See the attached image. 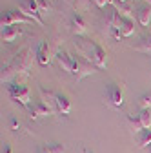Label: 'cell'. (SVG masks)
<instances>
[{"mask_svg":"<svg viewBox=\"0 0 151 153\" xmlns=\"http://www.w3.org/2000/svg\"><path fill=\"white\" fill-rule=\"evenodd\" d=\"M86 29H87V26H86V20L82 18V15L75 13V15L71 16V31L77 35V36H80V35L86 33Z\"/></svg>","mask_w":151,"mask_h":153,"instance_id":"10","label":"cell"},{"mask_svg":"<svg viewBox=\"0 0 151 153\" xmlns=\"http://www.w3.org/2000/svg\"><path fill=\"white\" fill-rule=\"evenodd\" d=\"M113 7H115V11L122 16V18H135V15H133V9H131L126 2H118V0H117V2L115 4H113Z\"/></svg>","mask_w":151,"mask_h":153,"instance_id":"15","label":"cell"},{"mask_svg":"<svg viewBox=\"0 0 151 153\" xmlns=\"http://www.w3.org/2000/svg\"><path fill=\"white\" fill-rule=\"evenodd\" d=\"M97 71H98V68H97L95 64H91L89 60H86L84 56H80V55H73V68H71V73L75 75V79H77V80L84 79V76H87V75L97 73Z\"/></svg>","mask_w":151,"mask_h":153,"instance_id":"3","label":"cell"},{"mask_svg":"<svg viewBox=\"0 0 151 153\" xmlns=\"http://www.w3.org/2000/svg\"><path fill=\"white\" fill-rule=\"evenodd\" d=\"M9 95H11L13 100L20 102L22 106L31 104V93H29L27 86H24V84H11L9 86Z\"/></svg>","mask_w":151,"mask_h":153,"instance_id":"5","label":"cell"},{"mask_svg":"<svg viewBox=\"0 0 151 153\" xmlns=\"http://www.w3.org/2000/svg\"><path fill=\"white\" fill-rule=\"evenodd\" d=\"M42 153H46V151H42Z\"/></svg>","mask_w":151,"mask_h":153,"instance_id":"27","label":"cell"},{"mask_svg":"<svg viewBox=\"0 0 151 153\" xmlns=\"http://www.w3.org/2000/svg\"><path fill=\"white\" fill-rule=\"evenodd\" d=\"M75 49H77V55L84 56L86 60H89L91 64H95L98 69H106L107 68V53L106 49L89 40V38H82V36H77L75 38Z\"/></svg>","mask_w":151,"mask_h":153,"instance_id":"1","label":"cell"},{"mask_svg":"<svg viewBox=\"0 0 151 153\" xmlns=\"http://www.w3.org/2000/svg\"><path fill=\"white\" fill-rule=\"evenodd\" d=\"M131 48L137 49V51H142V53H151V35H146L138 44L131 46Z\"/></svg>","mask_w":151,"mask_h":153,"instance_id":"18","label":"cell"},{"mask_svg":"<svg viewBox=\"0 0 151 153\" xmlns=\"http://www.w3.org/2000/svg\"><path fill=\"white\" fill-rule=\"evenodd\" d=\"M29 113H31V115H29L31 119H40V117H49V115H53L55 111H53L44 100H38V102H36V104L29 109Z\"/></svg>","mask_w":151,"mask_h":153,"instance_id":"9","label":"cell"},{"mask_svg":"<svg viewBox=\"0 0 151 153\" xmlns=\"http://www.w3.org/2000/svg\"><path fill=\"white\" fill-rule=\"evenodd\" d=\"M20 35H22V29H20V27H15V26L2 27V40H4V42H13V40H16Z\"/></svg>","mask_w":151,"mask_h":153,"instance_id":"13","label":"cell"},{"mask_svg":"<svg viewBox=\"0 0 151 153\" xmlns=\"http://www.w3.org/2000/svg\"><path fill=\"white\" fill-rule=\"evenodd\" d=\"M11 128L13 129H18V128H20V122H18L16 119H11Z\"/></svg>","mask_w":151,"mask_h":153,"instance_id":"24","label":"cell"},{"mask_svg":"<svg viewBox=\"0 0 151 153\" xmlns=\"http://www.w3.org/2000/svg\"><path fill=\"white\" fill-rule=\"evenodd\" d=\"M149 144H151V128L140 131V140H138V146H140V148H146V146H149Z\"/></svg>","mask_w":151,"mask_h":153,"instance_id":"19","label":"cell"},{"mask_svg":"<svg viewBox=\"0 0 151 153\" xmlns=\"http://www.w3.org/2000/svg\"><path fill=\"white\" fill-rule=\"evenodd\" d=\"M146 2H147V6H149V7H151V0H146Z\"/></svg>","mask_w":151,"mask_h":153,"instance_id":"25","label":"cell"},{"mask_svg":"<svg viewBox=\"0 0 151 153\" xmlns=\"http://www.w3.org/2000/svg\"><path fill=\"white\" fill-rule=\"evenodd\" d=\"M36 4H38L40 11H51V4L47 2V0H36Z\"/></svg>","mask_w":151,"mask_h":153,"instance_id":"22","label":"cell"},{"mask_svg":"<svg viewBox=\"0 0 151 153\" xmlns=\"http://www.w3.org/2000/svg\"><path fill=\"white\" fill-rule=\"evenodd\" d=\"M107 100L111 106H115V108H122L124 106V91L120 86L117 84H109L107 86Z\"/></svg>","mask_w":151,"mask_h":153,"instance_id":"7","label":"cell"},{"mask_svg":"<svg viewBox=\"0 0 151 153\" xmlns=\"http://www.w3.org/2000/svg\"><path fill=\"white\" fill-rule=\"evenodd\" d=\"M120 2H126V0H120Z\"/></svg>","mask_w":151,"mask_h":153,"instance_id":"26","label":"cell"},{"mask_svg":"<svg viewBox=\"0 0 151 153\" xmlns=\"http://www.w3.org/2000/svg\"><path fill=\"white\" fill-rule=\"evenodd\" d=\"M0 24H2V27H9V26H16V24H33V20L24 16L20 11H4L2 18H0Z\"/></svg>","mask_w":151,"mask_h":153,"instance_id":"6","label":"cell"},{"mask_svg":"<svg viewBox=\"0 0 151 153\" xmlns=\"http://www.w3.org/2000/svg\"><path fill=\"white\" fill-rule=\"evenodd\" d=\"M29 66H31L29 49H22L13 59V62L2 66V82H9L13 76H16V75H27Z\"/></svg>","mask_w":151,"mask_h":153,"instance_id":"2","label":"cell"},{"mask_svg":"<svg viewBox=\"0 0 151 153\" xmlns=\"http://www.w3.org/2000/svg\"><path fill=\"white\" fill-rule=\"evenodd\" d=\"M56 111L62 113V115H69L71 113V102L66 95L56 93Z\"/></svg>","mask_w":151,"mask_h":153,"instance_id":"12","label":"cell"},{"mask_svg":"<svg viewBox=\"0 0 151 153\" xmlns=\"http://www.w3.org/2000/svg\"><path fill=\"white\" fill-rule=\"evenodd\" d=\"M18 11H20L24 16H27L29 20H33L35 24L44 26L42 18L38 16V15H40V9H38L36 0H22V2H18Z\"/></svg>","mask_w":151,"mask_h":153,"instance_id":"4","label":"cell"},{"mask_svg":"<svg viewBox=\"0 0 151 153\" xmlns=\"http://www.w3.org/2000/svg\"><path fill=\"white\" fill-rule=\"evenodd\" d=\"M137 20H138L140 26H149V22H151V7L147 4L137 9Z\"/></svg>","mask_w":151,"mask_h":153,"instance_id":"14","label":"cell"},{"mask_svg":"<svg viewBox=\"0 0 151 153\" xmlns=\"http://www.w3.org/2000/svg\"><path fill=\"white\" fill-rule=\"evenodd\" d=\"M55 59H56L58 66H60L64 71H69V73H71V68H73V55H69V53H66V51L60 49V51H56Z\"/></svg>","mask_w":151,"mask_h":153,"instance_id":"11","label":"cell"},{"mask_svg":"<svg viewBox=\"0 0 151 153\" xmlns=\"http://www.w3.org/2000/svg\"><path fill=\"white\" fill-rule=\"evenodd\" d=\"M135 117H137L138 124H140L144 129L151 128V113H149V109H142L140 113H137V115H135Z\"/></svg>","mask_w":151,"mask_h":153,"instance_id":"17","label":"cell"},{"mask_svg":"<svg viewBox=\"0 0 151 153\" xmlns=\"http://www.w3.org/2000/svg\"><path fill=\"white\" fill-rule=\"evenodd\" d=\"M138 104H140V108H142V109H149V108H151V93L142 95L140 100H138Z\"/></svg>","mask_w":151,"mask_h":153,"instance_id":"21","label":"cell"},{"mask_svg":"<svg viewBox=\"0 0 151 153\" xmlns=\"http://www.w3.org/2000/svg\"><path fill=\"white\" fill-rule=\"evenodd\" d=\"M36 60H38L42 66H47L51 62V44H49L47 38L42 40L40 46H38V49H36Z\"/></svg>","mask_w":151,"mask_h":153,"instance_id":"8","label":"cell"},{"mask_svg":"<svg viewBox=\"0 0 151 153\" xmlns=\"http://www.w3.org/2000/svg\"><path fill=\"white\" fill-rule=\"evenodd\" d=\"M93 2H95L98 7H106V6L109 4V0H93Z\"/></svg>","mask_w":151,"mask_h":153,"instance_id":"23","label":"cell"},{"mask_svg":"<svg viewBox=\"0 0 151 153\" xmlns=\"http://www.w3.org/2000/svg\"><path fill=\"white\" fill-rule=\"evenodd\" d=\"M120 31L122 36H131L135 33V18H122L120 20Z\"/></svg>","mask_w":151,"mask_h":153,"instance_id":"16","label":"cell"},{"mask_svg":"<svg viewBox=\"0 0 151 153\" xmlns=\"http://www.w3.org/2000/svg\"><path fill=\"white\" fill-rule=\"evenodd\" d=\"M44 151H46V153H66L64 146H62V144H58V142H51V144H46Z\"/></svg>","mask_w":151,"mask_h":153,"instance_id":"20","label":"cell"}]
</instances>
